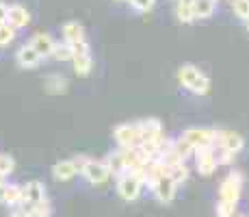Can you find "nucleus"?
<instances>
[{
	"label": "nucleus",
	"mask_w": 249,
	"mask_h": 217,
	"mask_svg": "<svg viewBox=\"0 0 249 217\" xmlns=\"http://www.w3.org/2000/svg\"><path fill=\"white\" fill-rule=\"evenodd\" d=\"M74 161L78 165V174H83L91 185H104L111 178V172H108L104 161H95V158H87V157H76Z\"/></svg>",
	"instance_id": "f03ea898"
},
{
	"label": "nucleus",
	"mask_w": 249,
	"mask_h": 217,
	"mask_svg": "<svg viewBox=\"0 0 249 217\" xmlns=\"http://www.w3.org/2000/svg\"><path fill=\"white\" fill-rule=\"evenodd\" d=\"M28 46H31L33 50L41 57V59H46V57H52V50H54V39H52V35H48V33H37V35L31 39Z\"/></svg>",
	"instance_id": "2eb2a0df"
},
{
	"label": "nucleus",
	"mask_w": 249,
	"mask_h": 217,
	"mask_svg": "<svg viewBox=\"0 0 249 217\" xmlns=\"http://www.w3.org/2000/svg\"><path fill=\"white\" fill-rule=\"evenodd\" d=\"M2 204H9V206H20L22 204V187L20 185H9L4 187V200Z\"/></svg>",
	"instance_id": "4be33fe9"
},
{
	"label": "nucleus",
	"mask_w": 249,
	"mask_h": 217,
	"mask_svg": "<svg viewBox=\"0 0 249 217\" xmlns=\"http://www.w3.org/2000/svg\"><path fill=\"white\" fill-rule=\"evenodd\" d=\"M195 167H197V172L202 176H213L217 172L219 163H217V150H214V146L195 150Z\"/></svg>",
	"instance_id": "6e6552de"
},
{
	"label": "nucleus",
	"mask_w": 249,
	"mask_h": 217,
	"mask_svg": "<svg viewBox=\"0 0 249 217\" xmlns=\"http://www.w3.org/2000/svg\"><path fill=\"white\" fill-rule=\"evenodd\" d=\"M52 57H54L56 61H71V48L68 43H54Z\"/></svg>",
	"instance_id": "b1692460"
},
{
	"label": "nucleus",
	"mask_w": 249,
	"mask_h": 217,
	"mask_svg": "<svg viewBox=\"0 0 249 217\" xmlns=\"http://www.w3.org/2000/svg\"><path fill=\"white\" fill-rule=\"evenodd\" d=\"M68 79L65 76H61V74H50V76H46V80H44V89L48 91V94H52V96H61V94H65L68 91Z\"/></svg>",
	"instance_id": "a211bd4d"
},
{
	"label": "nucleus",
	"mask_w": 249,
	"mask_h": 217,
	"mask_svg": "<svg viewBox=\"0 0 249 217\" xmlns=\"http://www.w3.org/2000/svg\"><path fill=\"white\" fill-rule=\"evenodd\" d=\"M213 135H214V146H219V150L238 154L243 148H245V139H243V135L234 133V130L213 128Z\"/></svg>",
	"instance_id": "423d86ee"
},
{
	"label": "nucleus",
	"mask_w": 249,
	"mask_h": 217,
	"mask_svg": "<svg viewBox=\"0 0 249 217\" xmlns=\"http://www.w3.org/2000/svg\"><path fill=\"white\" fill-rule=\"evenodd\" d=\"M13 39H16V31L7 22L0 24V46H9Z\"/></svg>",
	"instance_id": "393cba45"
},
{
	"label": "nucleus",
	"mask_w": 249,
	"mask_h": 217,
	"mask_svg": "<svg viewBox=\"0 0 249 217\" xmlns=\"http://www.w3.org/2000/svg\"><path fill=\"white\" fill-rule=\"evenodd\" d=\"M150 187H152V194H154V197L160 202V204H171L176 197V189H178V185H174V180L167 176L154 180Z\"/></svg>",
	"instance_id": "9b49d317"
},
{
	"label": "nucleus",
	"mask_w": 249,
	"mask_h": 217,
	"mask_svg": "<svg viewBox=\"0 0 249 217\" xmlns=\"http://www.w3.org/2000/svg\"><path fill=\"white\" fill-rule=\"evenodd\" d=\"M63 39L68 46L71 43H78V41H87V35H85V28L80 22L71 20V22H65L63 24Z\"/></svg>",
	"instance_id": "dca6fc26"
},
{
	"label": "nucleus",
	"mask_w": 249,
	"mask_h": 217,
	"mask_svg": "<svg viewBox=\"0 0 249 217\" xmlns=\"http://www.w3.org/2000/svg\"><path fill=\"white\" fill-rule=\"evenodd\" d=\"M113 135H115V141L124 150H132V148L141 146V133H139L137 124H119V126H115Z\"/></svg>",
	"instance_id": "0eeeda50"
},
{
	"label": "nucleus",
	"mask_w": 249,
	"mask_h": 217,
	"mask_svg": "<svg viewBox=\"0 0 249 217\" xmlns=\"http://www.w3.org/2000/svg\"><path fill=\"white\" fill-rule=\"evenodd\" d=\"M167 178H171L174 180V185H182V182L189 180V167H186V163H174V165L167 167Z\"/></svg>",
	"instance_id": "412c9836"
},
{
	"label": "nucleus",
	"mask_w": 249,
	"mask_h": 217,
	"mask_svg": "<svg viewBox=\"0 0 249 217\" xmlns=\"http://www.w3.org/2000/svg\"><path fill=\"white\" fill-rule=\"evenodd\" d=\"M128 2H130L139 13H150L152 9H154L156 0H128Z\"/></svg>",
	"instance_id": "cd10ccee"
},
{
	"label": "nucleus",
	"mask_w": 249,
	"mask_h": 217,
	"mask_svg": "<svg viewBox=\"0 0 249 217\" xmlns=\"http://www.w3.org/2000/svg\"><path fill=\"white\" fill-rule=\"evenodd\" d=\"M28 22H31V13L26 11V7H22V4H11V7L7 9V24L13 31L28 26Z\"/></svg>",
	"instance_id": "ddd939ff"
},
{
	"label": "nucleus",
	"mask_w": 249,
	"mask_h": 217,
	"mask_svg": "<svg viewBox=\"0 0 249 217\" xmlns=\"http://www.w3.org/2000/svg\"><path fill=\"white\" fill-rule=\"evenodd\" d=\"M143 189V174L139 170H128L117 176V194L122 200L135 202Z\"/></svg>",
	"instance_id": "20e7f679"
},
{
	"label": "nucleus",
	"mask_w": 249,
	"mask_h": 217,
	"mask_svg": "<svg viewBox=\"0 0 249 217\" xmlns=\"http://www.w3.org/2000/svg\"><path fill=\"white\" fill-rule=\"evenodd\" d=\"M178 80L195 96H206L210 91V79L193 63H182L178 67Z\"/></svg>",
	"instance_id": "f257e3e1"
},
{
	"label": "nucleus",
	"mask_w": 249,
	"mask_h": 217,
	"mask_svg": "<svg viewBox=\"0 0 249 217\" xmlns=\"http://www.w3.org/2000/svg\"><path fill=\"white\" fill-rule=\"evenodd\" d=\"M13 170H16V161H13V157L0 152V174L7 176V174H11Z\"/></svg>",
	"instance_id": "bb28decb"
},
{
	"label": "nucleus",
	"mask_w": 249,
	"mask_h": 217,
	"mask_svg": "<svg viewBox=\"0 0 249 217\" xmlns=\"http://www.w3.org/2000/svg\"><path fill=\"white\" fill-rule=\"evenodd\" d=\"M174 152L178 154V158H180V161H186V158H189V157H191V154H193L195 150L189 146V143L184 141V139L180 137V139H174Z\"/></svg>",
	"instance_id": "5701e85b"
},
{
	"label": "nucleus",
	"mask_w": 249,
	"mask_h": 217,
	"mask_svg": "<svg viewBox=\"0 0 249 217\" xmlns=\"http://www.w3.org/2000/svg\"><path fill=\"white\" fill-rule=\"evenodd\" d=\"M11 217H28V213H26V211H24L22 206H20V209H16V211H13Z\"/></svg>",
	"instance_id": "7c9ffc66"
},
{
	"label": "nucleus",
	"mask_w": 249,
	"mask_h": 217,
	"mask_svg": "<svg viewBox=\"0 0 249 217\" xmlns=\"http://www.w3.org/2000/svg\"><path fill=\"white\" fill-rule=\"evenodd\" d=\"M234 158H236V154H232V152H226V150H219L217 152V163H219V165H230Z\"/></svg>",
	"instance_id": "c85d7f7f"
},
{
	"label": "nucleus",
	"mask_w": 249,
	"mask_h": 217,
	"mask_svg": "<svg viewBox=\"0 0 249 217\" xmlns=\"http://www.w3.org/2000/svg\"><path fill=\"white\" fill-rule=\"evenodd\" d=\"M71 63H74V72L78 76H89L93 70V59H91V48L89 41H78L71 43Z\"/></svg>",
	"instance_id": "39448f33"
},
{
	"label": "nucleus",
	"mask_w": 249,
	"mask_h": 217,
	"mask_svg": "<svg viewBox=\"0 0 249 217\" xmlns=\"http://www.w3.org/2000/svg\"><path fill=\"white\" fill-rule=\"evenodd\" d=\"M48 200V194H46V187L44 182L39 180H31L26 182V185L22 187V209H26V206H33V204H39V202Z\"/></svg>",
	"instance_id": "9d476101"
},
{
	"label": "nucleus",
	"mask_w": 249,
	"mask_h": 217,
	"mask_svg": "<svg viewBox=\"0 0 249 217\" xmlns=\"http://www.w3.org/2000/svg\"><path fill=\"white\" fill-rule=\"evenodd\" d=\"M7 4H4V2H0V24H4V22H7Z\"/></svg>",
	"instance_id": "c756f323"
},
{
	"label": "nucleus",
	"mask_w": 249,
	"mask_h": 217,
	"mask_svg": "<svg viewBox=\"0 0 249 217\" xmlns=\"http://www.w3.org/2000/svg\"><path fill=\"white\" fill-rule=\"evenodd\" d=\"M217 9V0H193V18L195 20H208Z\"/></svg>",
	"instance_id": "6ab92c4d"
},
{
	"label": "nucleus",
	"mask_w": 249,
	"mask_h": 217,
	"mask_svg": "<svg viewBox=\"0 0 249 217\" xmlns=\"http://www.w3.org/2000/svg\"><path fill=\"white\" fill-rule=\"evenodd\" d=\"M137 126H139V133H141V143H152V141H159V139L165 137V135H162L160 119H156V118L141 119V122H137Z\"/></svg>",
	"instance_id": "f8f14e48"
},
{
	"label": "nucleus",
	"mask_w": 249,
	"mask_h": 217,
	"mask_svg": "<svg viewBox=\"0 0 249 217\" xmlns=\"http://www.w3.org/2000/svg\"><path fill=\"white\" fill-rule=\"evenodd\" d=\"M76 174H78V165H76L74 158H65V161H59V163H54V167H52V176H54L59 182L71 180Z\"/></svg>",
	"instance_id": "4468645a"
},
{
	"label": "nucleus",
	"mask_w": 249,
	"mask_h": 217,
	"mask_svg": "<svg viewBox=\"0 0 249 217\" xmlns=\"http://www.w3.org/2000/svg\"><path fill=\"white\" fill-rule=\"evenodd\" d=\"M243 182H245L243 172H238V170L230 172L228 176L221 180V185H219V202H221V204L236 206L238 200H241Z\"/></svg>",
	"instance_id": "7ed1b4c3"
},
{
	"label": "nucleus",
	"mask_w": 249,
	"mask_h": 217,
	"mask_svg": "<svg viewBox=\"0 0 249 217\" xmlns=\"http://www.w3.org/2000/svg\"><path fill=\"white\" fill-rule=\"evenodd\" d=\"M2 185H7V176H2V174H0V187Z\"/></svg>",
	"instance_id": "2f4dec72"
},
{
	"label": "nucleus",
	"mask_w": 249,
	"mask_h": 217,
	"mask_svg": "<svg viewBox=\"0 0 249 217\" xmlns=\"http://www.w3.org/2000/svg\"><path fill=\"white\" fill-rule=\"evenodd\" d=\"M232 9H234V16L245 20L249 16V0H232Z\"/></svg>",
	"instance_id": "a878e982"
},
{
	"label": "nucleus",
	"mask_w": 249,
	"mask_h": 217,
	"mask_svg": "<svg viewBox=\"0 0 249 217\" xmlns=\"http://www.w3.org/2000/svg\"><path fill=\"white\" fill-rule=\"evenodd\" d=\"M230 217H249V215H238V213H234V215H230Z\"/></svg>",
	"instance_id": "72a5a7b5"
},
{
	"label": "nucleus",
	"mask_w": 249,
	"mask_h": 217,
	"mask_svg": "<svg viewBox=\"0 0 249 217\" xmlns=\"http://www.w3.org/2000/svg\"><path fill=\"white\" fill-rule=\"evenodd\" d=\"M182 139H184L193 150L214 146V135L210 128H186L184 133H182Z\"/></svg>",
	"instance_id": "1a4fd4ad"
},
{
	"label": "nucleus",
	"mask_w": 249,
	"mask_h": 217,
	"mask_svg": "<svg viewBox=\"0 0 249 217\" xmlns=\"http://www.w3.org/2000/svg\"><path fill=\"white\" fill-rule=\"evenodd\" d=\"M176 18L182 24L195 22L193 18V0H176Z\"/></svg>",
	"instance_id": "aec40b11"
},
{
	"label": "nucleus",
	"mask_w": 249,
	"mask_h": 217,
	"mask_svg": "<svg viewBox=\"0 0 249 217\" xmlns=\"http://www.w3.org/2000/svg\"><path fill=\"white\" fill-rule=\"evenodd\" d=\"M243 22H245V28L249 31V16H247V18H245V20H243Z\"/></svg>",
	"instance_id": "473e14b6"
},
{
	"label": "nucleus",
	"mask_w": 249,
	"mask_h": 217,
	"mask_svg": "<svg viewBox=\"0 0 249 217\" xmlns=\"http://www.w3.org/2000/svg\"><path fill=\"white\" fill-rule=\"evenodd\" d=\"M39 61H41V57L37 55L35 50H33L31 46H22L20 50L16 52V63L24 67V70H28V67H35V65H39Z\"/></svg>",
	"instance_id": "f3484780"
}]
</instances>
